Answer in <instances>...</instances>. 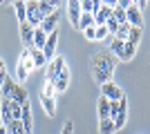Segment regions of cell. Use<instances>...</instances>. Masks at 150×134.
I'll return each mask as SVG.
<instances>
[{"mask_svg": "<svg viewBox=\"0 0 150 134\" xmlns=\"http://www.w3.org/2000/svg\"><path fill=\"white\" fill-rule=\"evenodd\" d=\"M112 18L117 20L119 25H125V22H128V20H125V11L121 9V7H114L112 9Z\"/></svg>", "mask_w": 150, "mask_h": 134, "instance_id": "30", "label": "cell"}, {"mask_svg": "<svg viewBox=\"0 0 150 134\" xmlns=\"http://www.w3.org/2000/svg\"><path fill=\"white\" fill-rule=\"evenodd\" d=\"M65 67H67L65 58H63V56H54V60H50V65H47V81L54 83V78H56Z\"/></svg>", "mask_w": 150, "mask_h": 134, "instance_id": "4", "label": "cell"}, {"mask_svg": "<svg viewBox=\"0 0 150 134\" xmlns=\"http://www.w3.org/2000/svg\"><path fill=\"white\" fill-rule=\"evenodd\" d=\"M34 27L29 25V22H20V40H23V45H25V49H31L34 47Z\"/></svg>", "mask_w": 150, "mask_h": 134, "instance_id": "7", "label": "cell"}, {"mask_svg": "<svg viewBox=\"0 0 150 134\" xmlns=\"http://www.w3.org/2000/svg\"><path fill=\"white\" fill-rule=\"evenodd\" d=\"M105 36H108V27L105 25L94 27V40H105Z\"/></svg>", "mask_w": 150, "mask_h": 134, "instance_id": "31", "label": "cell"}, {"mask_svg": "<svg viewBox=\"0 0 150 134\" xmlns=\"http://www.w3.org/2000/svg\"><path fill=\"white\" fill-rule=\"evenodd\" d=\"M16 74H18V83H25L27 81V76H29V72L25 69V67H23V65H16Z\"/></svg>", "mask_w": 150, "mask_h": 134, "instance_id": "33", "label": "cell"}, {"mask_svg": "<svg viewBox=\"0 0 150 134\" xmlns=\"http://www.w3.org/2000/svg\"><path fill=\"white\" fill-rule=\"evenodd\" d=\"M5 128H7V134H25V128H23L20 121H11V123H7Z\"/></svg>", "mask_w": 150, "mask_h": 134, "instance_id": "24", "label": "cell"}, {"mask_svg": "<svg viewBox=\"0 0 150 134\" xmlns=\"http://www.w3.org/2000/svg\"><path fill=\"white\" fill-rule=\"evenodd\" d=\"M114 121L112 119H101L99 121V134H114Z\"/></svg>", "mask_w": 150, "mask_h": 134, "instance_id": "18", "label": "cell"}, {"mask_svg": "<svg viewBox=\"0 0 150 134\" xmlns=\"http://www.w3.org/2000/svg\"><path fill=\"white\" fill-rule=\"evenodd\" d=\"M101 96H103V98H108L110 103H114V101H121V98H123V89H121L117 83H112V81H110V83L101 85Z\"/></svg>", "mask_w": 150, "mask_h": 134, "instance_id": "3", "label": "cell"}, {"mask_svg": "<svg viewBox=\"0 0 150 134\" xmlns=\"http://www.w3.org/2000/svg\"><path fill=\"white\" fill-rule=\"evenodd\" d=\"M2 125H5V123H2V116H0V128H2Z\"/></svg>", "mask_w": 150, "mask_h": 134, "instance_id": "43", "label": "cell"}, {"mask_svg": "<svg viewBox=\"0 0 150 134\" xmlns=\"http://www.w3.org/2000/svg\"><path fill=\"white\" fill-rule=\"evenodd\" d=\"M67 13H69V22L74 27H79V20H81V2L79 0H72V2H67Z\"/></svg>", "mask_w": 150, "mask_h": 134, "instance_id": "9", "label": "cell"}, {"mask_svg": "<svg viewBox=\"0 0 150 134\" xmlns=\"http://www.w3.org/2000/svg\"><path fill=\"white\" fill-rule=\"evenodd\" d=\"M13 9L18 13V22H27V7L25 2H13Z\"/></svg>", "mask_w": 150, "mask_h": 134, "instance_id": "27", "label": "cell"}, {"mask_svg": "<svg viewBox=\"0 0 150 134\" xmlns=\"http://www.w3.org/2000/svg\"><path fill=\"white\" fill-rule=\"evenodd\" d=\"M5 69V60H2V58H0V72Z\"/></svg>", "mask_w": 150, "mask_h": 134, "instance_id": "40", "label": "cell"}, {"mask_svg": "<svg viewBox=\"0 0 150 134\" xmlns=\"http://www.w3.org/2000/svg\"><path fill=\"white\" fill-rule=\"evenodd\" d=\"M11 101H13V103H18L20 107H23L25 103H29V96H27V89H25V87H20V85L16 83V87H13V92H11Z\"/></svg>", "mask_w": 150, "mask_h": 134, "instance_id": "11", "label": "cell"}, {"mask_svg": "<svg viewBox=\"0 0 150 134\" xmlns=\"http://www.w3.org/2000/svg\"><path fill=\"white\" fill-rule=\"evenodd\" d=\"M96 105H99V121H101V119H110V101L101 96Z\"/></svg>", "mask_w": 150, "mask_h": 134, "instance_id": "19", "label": "cell"}, {"mask_svg": "<svg viewBox=\"0 0 150 134\" xmlns=\"http://www.w3.org/2000/svg\"><path fill=\"white\" fill-rule=\"evenodd\" d=\"M0 134H7V128H5V125H2V128H0Z\"/></svg>", "mask_w": 150, "mask_h": 134, "instance_id": "41", "label": "cell"}, {"mask_svg": "<svg viewBox=\"0 0 150 134\" xmlns=\"http://www.w3.org/2000/svg\"><path fill=\"white\" fill-rule=\"evenodd\" d=\"M121 109H128V101H125V96L121 98V101H114V103H110V119H117L119 116V112Z\"/></svg>", "mask_w": 150, "mask_h": 134, "instance_id": "14", "label": "cell"}, {"mask_svg": "<svg viewBox=\"0 0 150 134\" xmlns=\"http://www.w3.org/2000/svg\"><path fill=\"white\" fill-rule=\"evenodd\" d=\"M125 20H128V25H130V27L144 29V13L134 7V2H130V7H128V11H125Z\"/></svg>", "mask_w": 150, "mask_h": 134, "instance_id": "5", "label": "cell"}, {"mask_svg": "<svg viewBox=\"0 0 150 134\" xmlns=\"http://www.w3.org/2000/svg\"><path fill=\"white\" fill-rule=\"evenodd\" d=\"M2 101H5V98H2V94H0V109H2Z\"/></svg>", "mask_w": 150, "mask_h": 134, "instance_id": "42", "label": "cell"}, {"mask_svg": "<svg viewBox=\"0 0 150 134\" xmlns=\"http://www.w3.org/2000/svg\"><path fill=\"white\" fill-rule=\"evenodd\" d=\"M9 112H11V121H20V116H23V107H20L18 103H13L9 98Z\"/></svg>", "mask_w": 150, "mask_h": 134, "instance_id": "25", "label": "cell"}, {"mask_svg": "<svg viewBox=\"0 0 150 134\" xmlns=\"http://www.w3.org/2000/svg\"><path fill=\"white\" fill-rule=\"evenodd\" d=\"M18 63L23 65V67H25L27 72L36 69V67H34V60H31V51H29V49H23V51H20V56H18Z\"/></svg>", "mask_w": 150, "mask_h": 134, "instance_id": "15", "label": "cell"}, {"mask_svg": "<svg viewBox=\"0 0 150 134\" xmlns=\"http://www.w3.org/2000/svg\"><path fill=\"white\" fill-rule=\"evenodd\" d=\"M25 7H27V22H29L34 29H38L40 22H43V16L38 11V2H25Z\"/></svg>", "mask_w": 150, "mask_h": 134, "instance_id": "6", "label": "cell"}, {"mask_svg": "<svg viewBox=\"0 0 150 134\" xmlns=\"http://www.w3.org/2000/svg\"><path fill=\"white\" fill-rule=\"evenodd\" d=\"M40 94H45V96H56V89H54V85H52L50 81H45L43 92H40Z\"/></svg>", "mask_w": 150, "mask_h": 134, "instance_id": "34", "label": "cell"}, {"mask_svg": "<svg viewBox=\"0 0 150 134\" xmlns=\"http://www.w3.org/2000/svg\"><path fill=\"white\" fill-rule=\"evenodd\" d=\"M56 43H58V32H54V34H50V36H47V43H45V47H43V54H45V58H47V63H50V60H54V49H56Z\"/></svg>", "mask_w": 150, "mask_h": 134, "instance_id": "8", "label": "cell"}, {"mask_svg": "<svg viewBox=\"0 0 150 134\" xmlns=\"http://www.w3.org/2000/svg\"><path fill=\"white\" fill-rule=\"evenodd\" d=\"M128 34H130V25H128V22H125V25H119L117 34H114V40H121V43H125V40H128Z\"/></svg>", "mask_w": 150, "mask_h": 134, "instance_id": "23", "label": "cell"}, {"mask_svg": "<svg viewBox=\"0 0 150 134\" xmlns=\"http://www.w3.org/2000/svg\"><path fill=\"white\" fill-rule=\"evenodd\" d=\"M31 60H34V67H45L47 65V58H45L43 49H36V47H31Z\"/></svg>", "mask_w": 150, "mask_h": 134, "instance_id": "16", "label": "cell"}, {"mask_svg": "<svg viewBox=\"0 0 150 134\" xmlns=\"http://www.w3.org/2000/svg\"><path fill=\"white\" fill-rule=\"evenodd\" d=\"M40 103H43L47 116H54V112H56V96H45V94H40Z\"/></svg>", "mask_w": 150, "mask_h": 134, "instance_id": "13", "label": "cell"}, {"mask_svg": "<svg viewBox=\"0 0 150 134\" xmlns=\"http://www.w3.org/2000/svg\"><path fill=\"white\" fill-rule=\"evenodd\" d=\"M105 27H108V34H117V29H119V22H117L114 18H110V20L105 22Z\"/></svg>", "mask_w": 150, "mask_h": 134, "instance_id": "36", "label": "cell"}, {"mask_svg": "<svg viewBox=\"0 0 150 134\" xmlns=\"http://www.w3.org/2000/svg\"><path fill=\"white\" fill-rule=\"evenodd\" d=\"M81 13H94V0H83L81 2Z\"/></svg>", "mask_w": 150, "mask_h": 134, "instance_id": "32", "label": "cell"}, {"mask_svg": "<svg viewBox=\"0 0 150 134\" xmlns=\"http://www.w3.org/2000/svg\"><path fill=\"white\" fill-rule=\"evenodd\" d=\"M88 27H94V18L90 16V13H83V16H81V20H79V27H76V29L85 32Z\"/></svg>", "mask_w": 150, "mask_h": 134, "instance_id": "26", "label": "cell"}, {"mask_svg": "<svg viewBox=\"0 0 150 134\" xmlns=\"http://www.w3.org/2000/svg\"><path fill=\"white\" fill-rule=\"evenodd\" d=\"M72 132H74V130H72V121H67V123H65V128H63V132H61V134H72Z\"/></svg>", "mask_w": 150, "mask_h": 134, "instance_id": "38", "label": "cell"}, {"mask_svg": "<svg viewBox=\"0 0 150 134\" xmlns=\"http://www.w3.org/2000/svg\"><path fill=\"white\" fill-rule=\"evenodd\" d=\"M134 51H137V45L132 43H123V51H121V60H130V58H134Z\"/></svg>", "mask_w": 150, "mask_h": 134, "instance_id": "22", "label": "cell"}, {"mask_svg": "<svg viewBox=\"0 0 150 134\" xmlns=\"http://www.w3.org/2000/svg\"><path fill=\"white\" fill-rule=\"evenodd\" d=\"M54 89H56V92H65V89L69 87V69L67 67H65V69L61 72V74H58L56 78H54Z\"/></svg>", "mask_w": 150, "mask_h": 134, "instance_id": "10", "label": "cell"}, {"mask_svg": "<svg viewBox=\"0 0 150 134\" xmlns=\"http://www.w3.org/2000/svg\"><path fill=\"white\" fill-rule=\"evenodd\" d=\"M114 7H117V2H101V7L92 13V18H94V27L105 25L108 20L112 18V9H114Z\"/></svg>", "mask_w": 150, "mask_h": 134, "instance_id": "2", "label": "cell"}, {"mask_svg": "<svg viewBox=\"0 0 150 134\" xmlns=\"http://www.w3.org/2000/svg\"><path fill=\"white\" fill-rule=\"evenodd\" d=\"M5 81H7V72L2 69V72H0V87H2V85H5Z\"/></svg>", "mask_w": 150, "mask_h": 134, "instance_id": "39", "label": "cell"}, {"mask_svg": "<svg viewBox=\"0 0 150 134\" xmlns=\"http://www.w3.org/2000/svg\"><path fill=\"white\" fill-rule=\"evenodd\" d=\"M13 87H16V81H13V78H9V76H7L5 85L0 87V94H2V98H11V92H13Z\"/></svg>", "mask_w": 150, "mask_h": 134, "instance_id": "21", "label": "cell"}, {"mask_svg": "<svg viewBox=\"0 0 150 134\" xmlns=\"http://www.w3.org/2000/svg\"><path fill=\"white\" fill-rule=\"evenodd\" d=\"M139 40H141V29H137V27H130V34H128V40H125V43L137 45Z\"/></svg>", "mask_w": 150, "mask_h": 134, "instance_id": "28", "label": "cell"}, {"mask_svg": "<svg viewBox=\"0 0 150 134\" xmlns=\"http://www.w3.org/2000/svg\"><path fill=\"white\" fill-rule=\"evenodd\" d=\"M45 43H47V34H45L43 29L38 27L36 32H34V47H36V49H43Z\"/></svg>", "mask_w": 150, "mask_h": 134, "instance_id": "20", "label": "cell"}, {"mask_svg": "<svg viewBox=\"0 0 150 134\" xmlns=\"http://www.w3.org/2000/svg\"><path fill=\"white\" fill-rule=\"evenodd\" d=\"M92 74H94V81L99 85H105L112 81V74H114V58L108 54V51H99L96 56L92 58Z\"/></svg>", "mask_w": 150, "mask_h": 134, "instance_id": "1", "label": "cell"}, {"mask_svg": "<svg viewBox=\"0 0 150 134\" xmlns=\"http://www.w3.org/2000/svg\"><path fill=\"white\" fill-rule=\"evenodd\" d=\"M125 121H128V109H121L119 116L114 119V130H121L125 125Z\"/></svg>", "mask_w": 150, "mask_h": 134, "instance_id": "29", "label": "cell"}, {"mask_svg": "<svg viewBox=\"0 0 150 134\" xmlns=\"http://www.w3.org/2000/svg\"><path fill=\"white\" fill-rule=\"evenodd\" d=\"M56 2H38V11H40V16L43 18H47V16H54L56 13Z\"/></svg>", "mask_w": 150, "mask_h": 134, "instance_id": "17", "label": "cell"}, {"mask_svg": "<svg viewBox=\"0 0 150 134\" xmlns=\"http://www.w3.org/2000/svg\"><path fill=\"white\" fill-rule=\"evenodd\" d=\"M83 34H85V38H88V40H94V27H88Z\"/></svg>", "mask_w": 150, "mask_h": 134, "instance_id": "37", "label": "cell"}, {"mask_svg": "<svg viewBox=\"0 0 150 134\" xmlns=\"http://www.w3.org/2000/svg\"><path fill=\"white\" fill-rule=\"evenodd\" d=\"M56 27H58V16H56V13H54V16H47V18H43V22H40V29H43L47 36L56 32Z\"/></svg>", "mask_w": 150, "mask_h": 134, "instance_id": "12", "label": "cell"}, {"mask_svg": "<svg viewBox=\"0 0 150 134\" xmlns=\"http://www.w3.org/2000/svg\"><path fill=\"white\" fill-rule=\"evenodd\" d=\"M110 51H114L117 56H121V51H123V43H121V40H112V45H110Z\"/></svg>", "mask_w": 150, "mask_h": 134, "instance_id": "35", "label": "cell"}]
</instances>
